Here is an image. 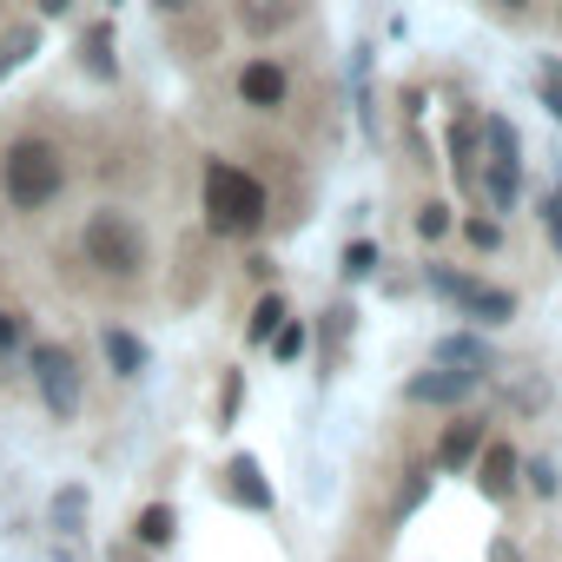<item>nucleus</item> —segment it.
<instances>
[{
  "instance_id": "f257e3e1",
  "label": "nucleus",
  "mask_w": 562,
  "mask_h": 562,
  "mask_svg": "<svg viewBox=\"0 0 562 562\" xmlns=\"http://www.w3.org/2000/svg\"><path fill=\"white\" fill-rule=\"evenodd\" d=\"M0 192H8L14 212H47L67 192V159L54 139H14L8 159H0Z\"/></svg>"
},
{
  "instance_id": "f03ea898",
  "label": "nucleus",
  "mask_w": 562,
  "mask_h": 562,
  "mask_svg": "<svg viewBox=\"0 0 562 562\" xmlns=\"http://www.w3.org/2000/svg\"><path fill=\"white\" fill-rule=\"evenodd\" d=\"M258 218H265V186L245 166L212 159L205 166V225L218 238H238V232H258Z\"/></svg>"
},
{
  "instance_id": "7ed1b4c3",
  "label": "nucleus",
  "mask_w": 562,
  "mask_h": 562,
  "mask_svg": "<svg viewBox=\"0 0 562 562\" xmlns=\"http://www.w3.org/2000/svg\"><path fill=\"white\" fill-rule=\"evenodd\" d=\"M87 258L100 265V271H120V278H133L139 265H146V238H139V225L126 218V212H93L87 218Z\"/></svg>"
},
{
  "instance_id": "20e7f679",
  "label": "nucleus",
  "mask_w": 562,
  "mask_h": 562,
  "mask_svg": "<svg viewBox=\"0 0 562 562\" xmlns=\"http://www.w3.org/2000/svg\"><path fill=\"white\" fill-rule=\"evenodd\" d=\"M483 146H490V205L509 212L516 205V172H522V146H516V126L503 113L483 120Z\"/></svg>"
},
{
  "instance_id": "39448f33",
  "label": "nucleus",
  "mask_w": 562,
  "mask_h": 562,
  "mask_svg": "<svg viewBox=\"0 0 562 562\" xmlns=\"http://www.w3.org/2000/svg\"><path fill=\"white\" fill-rule=\"evenodd\" d=\"M27 364H34V378H41V397H47V411L67 424V417H80V371H74V358L60 351V345H34L27 351Z\"/></svg>"
},
{
  "instance_id": "423d86ee",
  "label": "nucleus",
  "mask_w": 562,
  "mask_h": 562,
  "mask_svg": "<svg viewBox=\"0 0 562 562\" xmlns=\"http://www.w3.org/2000/svg\"><path fill=\"white\" fill-rule=\"evenodd\" d=\"M238 100L251 106V113H278L292 100V74L278 67V60H245L238 67Z\"/></svg>"
},
{
  "instance_id": "0eeeda50",
  "label": "nucleus",
  "mask_w": 562,
  "mask_h": 562,
  "mask_svg": "<svg viewBox=\"0 0 562 562\" xmlns=\"http://www.w3.org/2000/svg\"><path fill=\"white\" fill-rule=\"evenodd\" d=\"M476 391V378L470 371H450V364H437V371H424V378H411V404H463Z\"/></svg>"
},
{
  "instance_id": "6e6552de",
  "label": "nucleus",
  "mask_w": 562,
  "mask_h": 562,
  "mask_svg": "<svg viewBox=\"0 0 562 562\" xmlns=\"http://www.w3.org/2000/svg\"><path fill=\"white\" fill-rule=\"evenodd\" d=\"M476 483H483V496H490V503H503V496L516 490V450H509V443H483Z\"/></svg>"
},
{
  "instance_id": "1a4fd4ad",
  "label": "nucleus",
  "mask_w": 562,
  "mask_h": 562,
  "mask_svg": "<svg viewBox=\"0 0 562 562\" xmlns=\"http://www.w3.org/2000/svg\"><path fill=\"white\" fill-rule=\"evenodd\" d=\"M225 490H232L245 509H271V483L258 476V463H251V457H232V463H225Z\"/></svg>"
},
{
  "instance_id": "9d476101",
  "label": "nucleus",
  "mask_w": 562,
  "mask_h": 562,
  "mask_svg": "<svg viewBox=\"0 0 562 562\" xmlns=\"http://www.w3.org/2000/svg\"><path fill=\"white\" fill-rule=\"evenodd\" d=\"M476 450H483V424H476V417H463V424L437 443V470H463Z\"/></svg>"
},
{
  "instance_id": "9b49d317",
  "label": "nucleus",
  "mask_w": 562,
  "mask_h": 562,
  "mask_svg": "<svg viewBox=\"0 0 562 562\" xmlns=\"http://www.w3.org/2000/svg\"><path fill=\"white\" fill-rule=\"evenodd\" d=\"M470 318H483V325H503L509 312H516V299L509 292H496V285H463V299H457Z\"/></svg>"
},
{
  "instance_id": "f8f14e48",
  "label": "nucleus",
  "mask_w": 562,
  "mask_h": 562,
  "mask_svg": "<svg viewBox=\"0 0 562 562\" xmlns=\"http://www.w3.org/2000/svg\"><path fill=\"white\" fill-rule=\"evenodd\" d=\"M437 364L483 378V371H490V345H483V338H443V345H437Z\"/></svg>"
},
{
  "instance_id": "ddd939ff",
  "label": "nucleus",
  "mask_w": 562,
  "mask_h": 562,
  "mask_svg": "<svg viewBox=\"0 0 562 562\" xmlns=\"http://www.w3.org/2000/svg\"><path fill=\"white\" fill-rule=\"evenodd\" d=\"M100 351H106V364H113L120 378H139V371H146V345H139L133 331H106Z\"/></svg>"
},
{
  "instance_id": "4468645a",
  "label": "nucleus",
  "mask_w": 562,
  "mask_h": 562,
  "mask_svg": "<svg viewBox=\"0 0 562 562\" xmlns=\"http://www.w3.org/2000/svg\"><path fill=\"white\" fill-rule=\"evenodd\" d=\"M172 529H179V516L166 509V503H153L139 522H133V536H139V549H166L172 542Z\"/></svg>"
},
{
  "instance_id": "2eb2a0df",
  "label": "nucleus",
  "mask_w": 562,
  "mask_h": 562,
  "mask_svg": "<svg viewBox=\"0 0 562 562\" xmlns=\"http://www.w3.org/2000/svg\"><path fill=\"white\" fill-rule=\"evenodd\" d=\"M470 146H476V120H457V126H450V153H457V172H463V186H470V192H483V172L470 166Z\"/></svg>"
},
{
  "instance_id": "dca6fc26",
  "label": "nucleus",
  "mask_w": 562,
  "mask_h": 562,
  "mask_svg": "<svg viewBox=\"0 0 562 562\" xmlns=\"http://www.w3.org/2000/svg\"><path fill=\"white\" fill-rule=\"evenodd\" d=\"M278 325H285V299L265 292V299L251 305V345H271V338H278Z\"/></svg>"
},
{
  "instance_id": "f3484780",
  "label": "nucleus",
  "mask_w": 562,
  "mask_h": 562,
  "mask_svg": "<svg viewBox=\"0 0 562 562\" xmlns=\"http://www.w3.org/2000/svg\"><path fill=\"white\" fill-rule=\"evenodd\" d=\"M80 54H87V67L106 80L113 74V21H100V27H87V41H80Z\"/></svg>"
},
{
  "instance_id": "a211bd4d",
  "label": "nucleus",
  "mask_w": 562,
  "mask_h": 562,
  "mask_svg": "<svg viewBox=\"0 0 562 562\" xmlns=\"http://www.w3.org/2000/svg\"><path fill=\"white\" fill-rule=\"evenodd\" d=\"M27 54H34V27H14L8 41H0V80H8V74L27 60Z\"/></svg>"
},
{
  "instance_id": "6ab92c4d",
  "label": "nucleus",
  "mask_w": 562,
  "mask_h": 562,
  "mask_svg": "<svg viewBox=\"0 0 562 562\" xmlns=\"http://www.w3.org/2000/svg\"><path fill=\"white\" fill-rule=\"evenodd\" d=\"M80 516H87V490H60V496H54V522L74 536V529H80Z\"/></svg>"
},
{
  "instance_id": "aec40b11",
  "label": "nucleus",
  "mask_w": 562,
  "mask_h": 562,
  "mask_svg": "<svg viewBox=\"0 0 562 562\" xmlns=\"http://www.w3.org/2000/svg\"><path fill=\"white\" fill-rule=\"evenodd\" d=\"M443 232H450V205H437V199H430V205L417 212V238H443Z\"/></svg>"
},
{
  "instance_id": "412c9836",
  "label": "nucleus",
  "mask_w": 562,
  "mask_h": 562,
  "mask_svg": "<svg viewBox=\"0 0 562 562\" xmlns=\"http://www.w3.org/2000/svg\"><path fill=\"white\" fill-rule=\"evenodd\" d=\"M463 238H470L476 251H496V245H503V225H496V218H470V225H463Z\"/></svg>"
},
{
  "instance_id": "4be33fe9",
  "label": "nucleus",
  "mask_w": 562,
  "mask_h": 562,
  "mask_svg": "<svg viewBox=\"0 0 562 562\" xmlns=\"http://www.w3.org/2000/svg\"><path fill=\"white\" fill-rule=\"evenodd\" d=\"M21 345H27V325H21L14 312H0V358H14Z\"/></svg>"
},
{
  "instance_id": "5701e85b",
  "label": "nucleus",
  "mask_w": 562,
  "mask_h": 562,
  "mask_svg": "<svg viewBox=\"0 0 562 562\" xmlns=\"http://www.w3.org/2000/svg\"><path fill=\"white\" fill-rule=\"evenodd\" d=\"M371 265H378V251H371V245H351V251H345V278H364Z\"/></svg>"
},
{
  "instance_id": "b1692460",
  "label": "nucleus",
  "mask_w": 562,
  "mask_h": 562,
  "mask_svg": "<svg viewBox=\"0 0 562 562\" xmlns=\"http://www.w3.org/2000/svg\"><path fill=\"white\" fill-rule=\"evenodd\" d=\"M542 218H549V238H555V251H562V186L542 199Z\"/></svg>"
},
{
  "instance_id": "393cba45",
  "label": "nucleus",
  "mask_w": 562,
  "mask_h": 562,
  "mask_svg": "<svg viewBox=\"0 0 562 562\" xmlns=\"http://www.w3.org/2000/svg\"><path fill=\"white\" fill-rule=\"evenodd\" d=\"M299 351H305V331H299V325H278V358H285V364H292Z\"/></svg>"
},
{
  "instance_id": "a878e982",
  "label": "nucleus",
  "mask_w": 562,
  "mask_h": 562,
  "mask_svg": "<svg viewBox=\"0 0 562 562\" xmlns=\"http://www.w3.org/2000/svg\"><path fill=\"white\" fill-rule=\"evenodd\" d=\"M529 483H536V496H549V490H555V470L536 457V463H529Z\"/></svg>"
},
{
  "instance_id": "bb28decb",
  "label": "nucleus",
  "mask_w": 562,
  "mask_h": 562,
  "mask_svg": "<svg viewBox=\"0 0 562 562\" xmlns=\"http://www.w3.org/2000/svg\"><path fill=\"white\" fill-rule=\"evenodd\" d=\"M74 8V0H41V14H67Z\"/></svg>"
},
{
  "instance_id": "cd10ccee",
  "label": "nucleus",
  "mask_w": 562,
  "mask_h": 562,
  "mask_svg": "<svg viewBox=\"0 0 562 562\" xmlns=\"http://www.w3.org/2000/svg\"><path fill=\"white\" fill-rule=\"evenodd\" d=\"M549 113H555V120H562V87H549Z\"/></svg>"
},
{
  "instance_id": "c85d7f7f",
  "label": "nucleus",
  "mask_w": 562,
  "mask_h": 562,
  "mask_svg": "<svg viewBox=\"0 0 562 562\" xmlns=\"http://www.w3.org/2000/svg\"><path fill=\"white\" fill-rule=\"evenodd\" d=\"M166 8H172V14H179V8H192V0H159V14H166Z\"/></svg>"
},
{
  "instance_id": "c756f323",
  "label": "nucleus",
  "mask_w": 562,
  "mask_h": 562,
  "mask_svg": "<svg viewBox=\"0 0 562 562\" xmlns=\"http://www.w3.org/2000/svg\"><path fill=\"white\" fill-rule=\"evenodd\" d=\"M549 87H562V67H549Z\"/></svg>"
},
{
  "instance_id": "7c9ffc66",
  "label": "nucleus",
  "mask_w": 562,
  "mask_h": 562,
  "mask_svg": "<svg viewBox=\"0 0 562 562\" xmlns=\"http://www.w3.org/2000/svg\"><path fill=\"white\" fill-rule=\"evenodd\" d=\"M503 8H529V0H503Z\"/></svg>"
}]
</instances>
